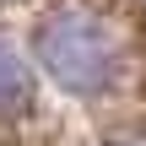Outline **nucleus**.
Masks as SVG:
<instances>
[{
	"label": "nucleus",
	"mask_w": 146,
	"mask_h": 146,
	"mask_svg": "<svg viewBox=\"0 0 146 146\" xmlns=\"http://www.w3.org/2000/svg\"><path fill=\"white\" fill-rule=\"evenodd\" d=\"M38 16H43V5H38ZM38 16H33L22 33L0 22V135H16V141H27V130L43 119V103L54 98V87L43 81L38 54H33V27H38ZM54 103H60V98H54Z\"/></svg>",
	"instance_id": "nucleus-1"
}]
</instances>
